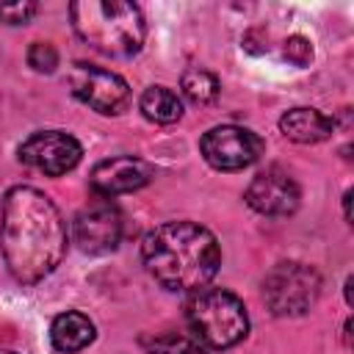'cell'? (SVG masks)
<instances>
[{
	"mask_svg": "<svg viewBox=\"0 0 354 354\" xmlns=\"http://www.w3.org/2000/svg\"><path fill=\"white\" fill-rule=\"evenodd\" d=\"M285 55H288V61H293L296 66H304V64H310V58H313V47H310V41H307L304 36H290V39L285 41Z\"/></svg>",
	"mask_w": 354,
	"mask_h": 354,
	"instance_id": "d6986e66",
	"label": "cell"
},
{
	"mask_svg": "<svg viewBox=\"0 0 354 354\" xmlns=\"http://www.w3.org/2000/svg\"><path fill=\"white\" fill-rule=\"evenodd\" d=\"M147 348H149V354H207L199 340L177 335V332H166V335L152 337Z\"/></svg>",
	"mask_w": 354,
	"mask_h": 354,
	"instance_id": "2e32d148",
	"label": "cell"
},
{
	"mask_svg": "<svg viewBox=\"0 0 354 354\" xmlns=\"http://www.w3.org/2000/svg\"><path fill=\"white\" fill-rule=\"evenodd\" d=\"M141 257L147 271L163 288L185 293L207 288L221 266L216 235L194 221H169L155 227L141 243Z\"/></svg>",
	"mask_w": 354,
	"mask_h": 354,
	"instance_id": "7a4b0ae2",
	"label": "cell"
},
{
	"mask_svg": "<svg viewBox=\"0 0 354 354\" xmlns=\"http://www.w3.org/2000/svg\"><path fill=\"white\" fill-rule=\"evenodd\" d=\"M36 8H39L36 3H6V6H0V22L22 25L36 14Z\"/></svg>",
	"mask_w": 354,
	"mask_h": 354,
	"instance_id": "ac0fdd59",
	"label": "cell"
},
{
	"mask_svg": "<svg viewBox=\"0 0 354 354\" xmlns=\"http://www.w3.org/2000/svg\"><path fill=\"white\" fill-rule=\"evenodd\" d=\"M138 108L141 113L149 119V122H158V124H171L183 116V102L180 97L166 88V86H149L141 100H138Z\"/></svg>",
	"mask_w": 354,
	"mask_h": 354,
	"instance_id": "5bb4252c",
	"label": "cell"
},
{
	"mask_svg": "<svg viewBox=\"0 0 354 354\" xmlns=\"http://www.w3.org/2000/svg\"><path fill=\"white\" fill-rule=\"evenodd\" d=\"M0 354H14V351H6V348H0Z\"/></svg>",
	"mask_w": 354,
	"mask_h": 354,
	"instance_id": "ffe728a7",
	"label": "cell"
},
{
	"mask_svg": "<svg viewBox=\"0 0 354 354\" xmlns=\"http://www.w3.org/2000/svg\"><path fill=\"white\" fill-rule=\"evenodd\" d=\"M321 293V277L307 263H277L263 279V299L274 315H301Z\"/></svg>",
	"mask_w": 354,
	"mask_h": 354,
	"instance_id": "5b68a950",
	"label": "cell"
},
{
	"mask_svg": "<svg viewBox=\"0 0 354 354\" xmlns=\"http://www.w3.org/2000/svg\"><path fill=\"white\" fill-rule=\"evenodd\" d=\"M119 238H122V218L111 202L97 199V202L86 205L83 210H77V216L72 221V241L86 254L113 252L119 246Z\"/></svg>",
	"mask_w": 354,
	"mask_h": 354,
	"instance_id": "9c48e42d",
	"label": "cell"
},
{
	"mask_svg": "<svg viewBox=\"0 0 354 354\" xmlns=\"http://www.w3.org/2000/svg\"><path fill=\"white\" fill-rule=\"evenodd\" d=\"M332 119L315 108H293L279 119V130L285 133V138L299 144H318L332 136Z\"/></svg>",
	"mask_w": 354,
	"mask_h": 354,
	"instance_id": "7c38bea8",
	"label": "cell"
},
{
	"mask_svg": "<svg viewBox=\"0 0 354 354\" xmlns=\"http://www.w3.org/2000/svg\"><path fill=\"white\" fill-rule=\"evenodd\" d=\"M75 33L105 55H133L141 50L147 25L136 3L124 0H75L69 6Z\"/></svg>",
	"mask_w": 354,
	"mask_h": 354,
	"instance_id": "3957f363",
	"label": "cell"
},
{
	"mask_svg": "<svg viewBox=\"0 0 354 354\" xmlns=\"http://www.w3.org/2000/svg\"><path fill=\"white\" fill-rule=\"evenodd\" d=\"M28 64H30L36 72L50 75V72L58 66V50H55L50 41H33L30 50H28Z\"/></svg>",
	"mask_w": 354,
	"mask_h": 354,
	"instance_id": "e0dca14e",
	"label": "cell"
},
{
	"mask_svg": "<svg viewBox=\"0 0 354 354\" xmlns=\"http://www.w3.org/2000/svg\"><path fill=\"white\" fill-rule=\"evenodd\" d=\"M50 337L61 354H75L94 340V324L83 313H61L50 326Z\"/></svg>",
	"mask_w": 354,
	"mask_h": 354,
	"instance_id": "4fadbf2b",
	"label": "cell"
},
{
	"mask_svg": "<svg viewBox=\"0 0 354 354\" xmlns=\"http://www.w3.org/2000/svg\"><path fill=\"white\" fill-rule=\"evenodd\" d=\"M299 196L296 180L279 166L257 171L246 188V202L263 216H290L299 207Z\"/></svg>",
	"mask_w": 354,
	"mask_h": 354,
	"instance_id": "30bf717a",
	"label": "cell"
},
{
	"mask_svg": "<svg viewBox=\"0 0 354 354\" xmlns=\"http://www.w3.org/2000/svg\"><path fill=\"white\" fill-rule=\"evenodd\" d=\"M0 249L17 282L33 285L58 268L66 252V224L47 194L30 185H17L6 194Z\"/></svg>",
	"mask_w": 354,
	"mask_h": 354,
	"instance_id": "6da1fadb",
	"label": "cell"
},
{
	"mask_svg": "<svg viewBox=\"0 0 354 354\" xmlns=\"http://www.w3.org/2000/svg\"><path fill=\"white\" fill-rule=\"evenodd\" d=\"M185 318L194 332V340L213 351L232 348L249 332V315L243 301L224 288L196 290L185 307Z\"/></svg>",
	"mask_w": 354,
	"mask_h": 354,
	"instance_id": "277c9868",
	"label": "cell"
},
{
	"mask_svg": "<svg viewBox=\"0 0 354 354\" xmlns=\"http://www.w3.org/2000/svg\"><path fill=\"white\" fill-rule=\"evenodd\" d=\"M180 88L183 94L194 102V105H207L218 97V77L207 69H188L183 72V80H180Z\"/></svg>",
	"mask_w": 354,
	"mask_h": 354,
	"instance_id": "9a60e30c",
	"label": "cell"
},
{
	"mask_svg": "<svg viewBox=\"0 0 354 354\" xmlns=\"http://www.w3.org/2000/svg\"><path fill=\"white\" fill-rule=\"evenodd\" d=\"M199 149L213 169L238 171L252 166L263 155V138L238 124H221L202 136Z\"/></svg>",
	"mask_w": 354,
	"mask_h": 354,
	"instance_id": "52a82bcc",
	"label": "cell"
},
{
	"mask_svg": "<svg viewBox=\"0 0 354 354\" xmlns=\"http://www.w3.org/2000/svg\"><path fill=\"white\" fill-rule=\"evenodd\" d=\"M83 149L77 144V138H72L64 130H41L33 133L22 147H19V160L33 166L41 174L58 177L66 174L77 166Z\"/></svg>",
	"mask_w": 354,
	"mask_h": 354,
	"instance_id": "ba28073f",
	"label": "cell"
},
{
	"mask_svg": "<svg viewBox=\"0 0 354 354\" xmlns=\"http://www.w3.org/2000/svg\"><path fill=\"white\" fill-rule=\"evenodd\" d=\"M69 88L83 105L105 116L122 113L130 102V86L116 72H108L86 61H77L69 69Z\"/></svg>",
	"mask_w": 354,
	"mask_h": 354,
	"instance_id": "8992f818",
	"label": "cell"
},
{
	"mask_svg": "<svg viewBox=\"0 0 354 354\" xmlns=\"http://www.w3.org/2000/svg\"><path fill=\"white\" fill-rule=\"evenodd\" d=\"M149 180H152V166L141 158H133V155L108 158V160H100L91 169V188L102 199L130 194V191L147 185Z\"/></svg>",
	"mask_w": 354,
	"mask_h": 354,
	"instance_id": "8fae6325",
	"label": "cell"
}]
</instances>
